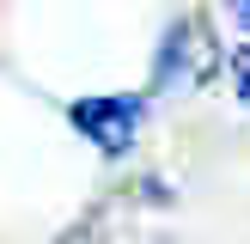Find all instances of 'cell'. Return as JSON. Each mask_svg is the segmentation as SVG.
I'll list each match as a JSON object with an SVG mask.
<instances>
[{
  "label": "cell",
  "mask_w": 250,
  "mask_h": 244,
  "mask_svg": "<svg viewBox=\"0 0 250 244\" xmlns=\"http://www.w3.org/2000/svg\"><path fill=\"white\" fill-rule=\"evenodd\" d=\"M220 67V49H214V31L202 19H177L159 43V61H153V85L159 92H195L208 85V73Z\"/></svg>",
  "instance_id": "6da1fadb"
},
{
  "label": "cell",
  "mask_w": 250,
  "mask_h": 244,
  "mask_svg": "<svg viewBox=\"0 0 250 244\" xmlns=\"http://www.w3.org/2000/svg\"><path fill=\"white\" fill-rule=\"evenodd\" d=\"M67 122L85 134V141L98 146V153H128L134 128H141V98L128 92H104V98H80V104H67Z\"/></svg>",
  "instance_id": "7a4b0ae2"
},
{
  "label": "cell",
  "mask_w": 250,
  "mask_h": 244,
  "mask_svg": "<svg viewBox=\"0 0 250 244\" xmlns=\"http://www.w3.org/2000/svg\"><path fill=\"white\" fill-rule=\"evenodd\" d=\"M232 85H238V98L250 104V49H238V55H232Z\"/></svg>",
  "instance_id": "3957f363"
},
{
  "label": "cell",
  "mask_w": 250,
  "mask_h": 244,
  "mask_svg": "<svg viewBox=\"0 0 250 244\" xmlns=\"http://www.w3.org/2000/svg\"><path fill=\"white\" fill-rule=\"evenodd\" d=\"M55 244H98V226H92V220H85V226H67Z\"/></svg>",
  "instance_id": "277c9868"
},
{
  "label": "cell",
  "mask_w": 250,
  "mask_h": 244,
  "mask_svg": "<svg viewBox=\"0 0 250 244\" xmlns=\"http://www.w3.org/2000/svg\"><path fill=\"white\" fill-rule=\"evenodd\" d=\"M232 19H238L244 31H250V0H232Z\"/></svg>",
  "instance_id": "5b68a950"
}]
</instances>
